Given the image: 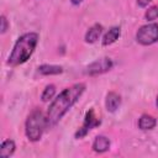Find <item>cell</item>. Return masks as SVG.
Returning <instances> with one entry per match:
<instances>
[{
	"mask_svg": "<svg viewBox=\"0 0 158 158\" xmlns=\"http://www.w3.org/2000/svg\"><path fill=\"white\" fill-rule=\"evenodd\" d=\"M85 90V84L77 83L72 86L64 89L49 105L47 115H46V122L47 127L56 126L59 120L68 112V110L78 101V99L81 96V94Z\"/></svg>",
	"mask_w": 158,
	"mask_h": 158,
	"instance_id": "6da1fadb",
	"label": "cell"
},
{
	"mask_svg": "<svg viewBox=\"0 0 158 158\" xmlns=\"http://www.w3.org/2000/svg\"><path fill=\"white\" fill-rule=\"evenodd\" d=\"M38 42V35L36 32H27L22 35L15 43L7 63L11 65H19L25 63L33 53Z\"/></svg>",
	"mask_w": 158,
	"mask_h": 158,
	"instance_id": "7a4b0ae2",
	"label": "cell"
},
{
	"mask_svg": "<svg viewBox=\"0 0 158 158\" xmlns=\"http://www.w3.org/2000/svg\"><path fill=\"white\" fill-rule=\"evenodd\" d=\"M47 127L46 116L41 110H33L26 120V136L30 141L36 142L41 138L43 130Z\"/></svg>",
	"mask_w": 158,
	"mask_h": 158,
	"instance_id": "3957f363",
	"label": "cell"
},
{
	"mask_svg": "<svg viewBox=\"0 0 158 158\" xmlns=\"http://www.w3.org/2000/svg\"><path fill=\"white\" fill-rule=\"evenodd\" d=\"M136 40L143 46L156 43L158 41V23H148L142 26L136 33Z\"/></svg>",
	"mask_w": 158,
	"mask_h": 158,
	"instance_id": "277c9868",
	"label": "cell"
},
{
	"mask_svg": "<svg viewBox=\"0 0 158 158\" xmlns=\"http://www.w3.org/2000/svg\"><path fill=\"white\" fill-rule=\"evenodd\" d=\"M111 67H112V60L107 57H104V58H100V59L93 62L91 64H89L86 68V74H89V75L102 74V73L110 70Z\"/></svg>",
	"mask_w": 158,
	"mask_h": 158,
	"instance_id": "5b68a950",
	"label": "cell"
},
{
	"mask_svg": "<svg viewBox=\"0 0 158 158\" xmlns=\"http://www.w3.org/2000/svg\"><path fill=\"white\" fill-rule=\"evenodd\" d=\"M99 125H100V120L94 115V111H93V110L88 111L86 115H85V120H84L83 126H81V127L77 131V133H75V138H81V137H84L93 127H96V126H99Z\"/></svg>",
	"mask_w": 158,
	"mask_h": 158,
	"instance_id": "8992f818",
	"label": "cell"
},
{
	"mask_svg": "<svg viewBox=\"0 0 158 158\" xmlns=\"http://www.w3.org/2000/svg\"><path fill=\"white\" fill-rule=\"evenodd\" d=\"M121 104V96L115 93V91H110L107 95H106V101H105V105H106V110L110 111V112H115L118 106Z\"/></svg>",
	"mask_w": 158,
	"mask_h": 158,
	"instance_id": "52a82bcc",
	"label": "cell"
},
{
	"mask_svg": "<svg viewBox=\"0 0 158 158\" xmlns=\"http://www.w3.org/2000/svg\"><path fill=\"white\" fill-rule=\"evenodd\" d=\"M110 148V139L105 136H98L93 143V149L98 153H104Z\"/></svg>",
	"mask_w": 158,
	"mask_h": 158,
	"instance_id": "ba28073f",
	"label": "cell"
},
{
	"mask_svg": "<svg viewBox=\"0 0 158 158\" xmlns=\"http://www.w3.org/2000/svg\"><path fill=\"white\" fill-rule=\"evenodd\" d=\"M101 32H102V26L99 25V23H95L94 26H91V27L88 30V32H86V35H85V41H86L88 43H94V42H96V41L99 40Z\"/></svg>",
	"mask_w": 158,
	"mask_h": 158,
	"instance_id": "9c48e42d",
	"label": "cell"
},
{
	"mask_svg": "<svg viewBox=\"0 0 158 158\" xmlns=\"http://www.w3.org/2000/svg\"><path fill=\"white\" fill-rule=\"evenodd\" d=\"M157 125V121L153 116L151 115H142L141 118L138 120V126L141 130H152Z\"/></svg>",
	"mask_w": 158,
	"mask_h": 158,
	"instance_id": "30bf717a",
	"label": "cell"
},
{
	"mask_svg": "<svg viewBox=\"0 0 158 158\" xmlns=\"http://www.w3.org/2000/svg\"><path fill=\"white\" fill-rule=\"evenodd\" d=\"M118 36H120V27H112V28H110V30L105 33V36H104V38H102V44H104V46L112 44V43L118 38Z\"/></svg>",
	"mask_w": 158,
	"mask_h": 158,
	"instance_id": "8fae6325",
	"label": "cell"
},
{
	"mask_svg": "<svg viewBox=\"0 0 158 158\" xmlns=\"http://www.w3.org/2000/svg\"><path fill=\"white\" fill-rule=\"evenodd\" d=\"M15 142L12 139H6L1 143V147H0V156L2 158H6V157H10L14 152H15Z\"/></svg>",
	"mask_w": 158,
	"mask_h": 158,
	"instance_id": "7c38bea8",
	"label": "cell"
},
{
	"mask_svg": "<svg viewBox=\"0 0 158 158\" xmlns=\"http://www.w3.org/2000/svg\"><path fill=\"white\" fill-rule=\"evenodd\" d=\"M38 72L43 75H54L62 73V67L59 65H52V64H42L38 67Z\"/></svg>",
	"mask_w": 158,
	"mask_h": 158,
	"instance_id": "4fadbf2b",
	"label": "cell"
},
{
	"mask_svg": "<svg viewBox=\"0 0 158 158\" xmlns=\"http://www.w3.org/2000/svg\"><path fill=\"white\" fill-rule=\"evenodd\" d=\"M54 93H56V86L53 84H49L46 86V89L43 90L42 93V101H49L53 96H54Z\"/></svg>",
	"mask_w": 158,
	"mask_h": 158,
	"instance_id": "5bb4252c",
	"label": "cell"
},
{
	"mask_svg": "<svg viewBox=\"0 0 158 158\" xmlns=\"http://www.w3.org/2000/svg\"><path fill=\"white\" fill-rule=\"evenodd\" d=\"M146 19L149 21H153L156 19H158V6H152L147 10L146 12Z\"/></svg>",
	"mask_w": 158,
	"mask_h": 158,
	"instance_id": "9a60e30c",
	"label": "cell"
},
{
	"mask_svg": "<svg viewBox=\"0 0 158 158\" xmlns=\"http://www.w3.org/2000/svg\"><path fill=\"white\" fill-rule=\"evenodd\" d=\"M6 30H7V21H6V17L2 15L1 16V33H4Z\"/></svg>",
	"mask_w": 158,
	"mask_h": 158,
	"instance_id": "2e32d148",
	"label": "cell"
},
{
	"mask_svg": "<svg viewBox=\"0 0 158 158\" xmlns=\"http://www.w3.org/2000/svg\"><path fill=\"white\" fill-rule=\"evenodd\" d=\"M151 1H152V0H137V4H138L141 7H144V6H147Z\"/></svg>",
	"mask_w": 158,
	"mask_h": 158,
	"instance_id": "e0dca14e",
	"label": "cell"
},
{
	"mask_svg": "<svg viewBox=\"0 0 158 158\" xmlns=\"http://www.w3.org/2000/svg\"><path fill=\"white\" fill-rule=\"evenodd\" d=\"M70 1H72V4H73V5H79L83 0H70Z\"/></svg>",
	"mask_w": 158,
	"mask_h": 158,
	"instance_id": "ac0fdd59",
	"label": "cell"
},
{
	"mask_svg": "<svg viewBox=\"0 0 158 158\" xmlns=\"http://www.w3.org/2000/svg\"><path fill=\"white\" fill-rule=\"evenodd\" d=\"M156 105L158 106V96H157V100H156Z\"/></svg>",
	"mask_w": 158,
	"mask_h": 158,
	"instance_id": "d6986e66",
	"label": "cell"
}]
</instances>
